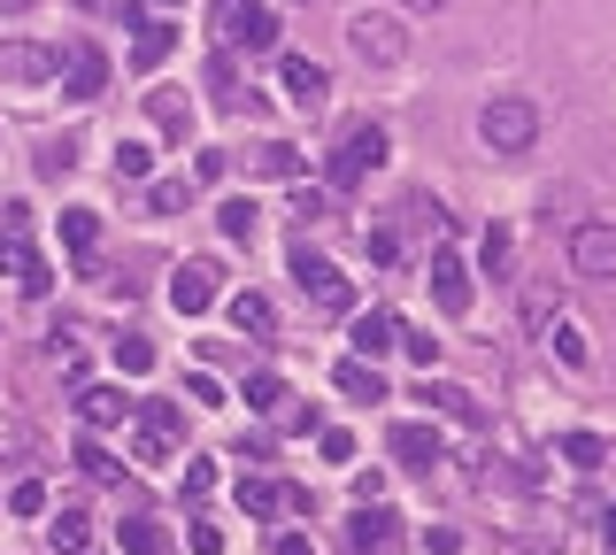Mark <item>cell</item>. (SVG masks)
I'll return each instance as SVG.
<instances>
[{"instance_id": "b9f144b4", "label": "cell", "mask_w": 616, "mask_h": 555, "mask_svg": "<svg viewBox=\"0 0 616 555\" xmlns=\"http://www.w3.org/2000/svg\"><path fill=\"white\" fill-rule=\"evenodd\" d=\"M185 393H193V401H201V409H224V386H216V378H208V370H193V378H185Z\"/></svg>"}, {"instance_id": "d6986e66", "label": "cell", "mask_w": 616, "mask_h": 555, "mask_svg": "<svg viewBox=\"0 0 616 555\" xmlns=\"http://www.w3.org/2000/svg\"><path fill=\"white\" fill-rule=\"evenodd\" d=\"M232 325H239V340H270V332H278L270 294H232Z\"/></svg>"}, {"instance_id": "2e32d148", "label": "cell", "mask_w": 616, "mask_h": 555, "mask_svg": "<svg viewBox=\"0 0 616 555\" xmlns=\"http://www.w3.org/2000/svg\"><path fill=\"white\" fill-rule=\"evenodd\" d=\"M417 401H432L440 417H455V424H485V409H478V393L470 386H448V378H424V393Z\"/></svg>"}, {"instance_id": "4fadbf2b", "label": "cell", "mask_w": 616, "mask_h": 555, "mask_svg": "<svg viewBox=\"0 0 616 555\" xmlns=\"http://www.w3.org/2000/svg\"><path fill=\"white\" fill-rule=\"evenodd\" d=\"M54 70H62V54L31 47V39H8V47H0V85H47Z\"/></svg>"}, {"instance_id": "f35d334b", "label": "cell", "mask_w": 616, "mask_h": 555, "mask_svg": "<svg viewBox=\"0 0 616 555\" xmlns=\"http://www.w3.org/2000/svg\"><path fill=\"white\" fill-rule=\"evenodd\" d=\"M132 455H140V463H147V471H162V463H170V440H162V432H147V424H140V432H132Z\"/></svg>"}, {"instance_id": "484cf974", "label": "cell", "mask_w": 616, "mask_h": 555, "mask_svg": "<svg viewBox=\"0 0 616 555\" xmlns=\"http://www.w3.org/2000/svg\"><path fill=\"white\" fill-rule=\"evenodd\" d=\"M247 163H255V178H301V147H286V140H263Z\"/></svg>"}, {"instance_id": "5bb4252c", "label": "cell", "mask_w": 616, "mask_h": 555, "mask_svg": "<svg viewBox=\"0 0 616 555\" xmlns=\"http://www.w3.org/2000/svg\"><path fill=\"white\" fill-rule=\"evenodd\" d=\"M432 301H440V317H462V309H470V270H462L455 247L432 255Z\"/></svg>"}, {"instance_id": "4316f807", "label": "cell", "mask_w": 616, "mask_h": 555, "mask_svg": "<svg viewBox=\"0 0 616 555\" xmlns=\"http://www.w3.org/2000/svg\"><path fill=\"white\" fill-rule=\"evenodd\" d=\"M555 309H563V286L532 278V286H524V325H532V332H547V325H555Z\"/></svg>"}, {"instance_id": "d590c367", "label": "cell", "mask_w": 616, "mask_h": 555, "mask_svg": "<svg viewBox=\"0 0 616 555\" xmlns=\"http://www.w3.org/2000/svg\"><path fill=\"white\" fill-rule=\"evenodd\" d=\"M140 424L162 432V440H177V432H185V409H177V401H147V409H140Z\"/></svg>"}, {"instance_id": "603a6c76", "label": "cell", "mask_w": 616, "mask_h": 555, "mask_svg": "<svg viewBox=\"0 0 616 555\" xmlns=\"http://www.w3.org/2000/svg\"><path fill=\"white\" fill-rule=\"evenodd\" d=\"M331 386H339L347 401H386V378H378V363H355V356L331 370Z\"/></svg>"}, {"instance_id": "ab89813d", "label": "cell", "mask_w": 616, "mask_h": 555, "mask_svg": "<svg viewBox=\"0 0 616 555\" xmlns=\"http://www.w3.org/2000/svg\"><path fill=\"white\" fill-rule=\"evenodd\" d=\"M70 171H78V147H70V140H54V147L39 155V178H70Z\"/></svg>"}, {"instance_id": "f6af8a7d", "label": "cell", "mask_w": 616, "mask_h": 555, "mask_svg": "<svg viewBox=\"0 0 616 555\" xmlns=\"http://www.w3.org/2000/svg\"><path fill=\"white\" fill-rule=\"evenodd\" d=\"M216 486V463H185V502H201Z\"/></svg>"}, {"instance_id": "ac0fdd59", "label": "cell", "mask_w": 616, "mask_h": 555, "mask_svg": "<svg viewBox=\"0 0 616 555\" xmlns=\"http://www.w3.org/2000/svg\"><path fill=\"white\" fill-rule=\"evenodd\" d=\"M62 247L85 263V278H93V247H101V216L93 208H62Z\"/></svg>"}, {"instance_id": "e0dca14e", "label": "cell", "mask_w": 616, "mask_h": 555, "mask_svg": "<svg viewBox=\"0 0 616 555\" xmlns=\"http://www.w3.org/2000/svg\"><path fill=\"white\" fill-rule=\"evenodd\" d=\"M85 541H93V517L62 502V510L47 517V548H54V555H85Z\"/></svg>"}, {"instance_id": "7402d4cb", "label": "cell", "mask_w": 616, "mask_h": 555, "mask_svg": "<svg viewBox=\"0 0 616 555\" xmlns=\"http://www.w3.org/2000/svg\"><path fill=\"white\" fill-rule=\"evenodd\" d=\"M393 455L417 463V471H432V463H440V432H432V424H393Z\"/></svg>"}, {"instance_id": "7a4b0ae2", "label": "cell", "mask_w": 616, "mask_h": 555, "mask_svg": "<svg viewBox=\"0 0 616 555\" xmlns=\"http://www.w3.org/2000/svg\"><path fill=\"white\" fill-rule=\"evenodd\" d=\"M393 155V140H386V124H347V140L331 147V163H324V178H331V193H355V185L370 178L378 163Z\"/></svg>"}, {"instance_id": "8992f818", "label": "cell", "mask_w": 616, "mask_h": 555, "mask_svg": "<svg viewBox=\"0 0 616 555\" xmlns=\"http://www.w3.org/2000/svg\"><path fill=\"white\" fill-rule=\"evenodd\" d=\"M216 294H224V270H216L208 255H193V263L170 270V309H177V317H208Z\"/></svg>"}, {"instance_id": "9a60e30c", "label": "cell", "mask_w": 616, "mask_h": 555, "mask_svg": "<svg viewBox=\"0 0 616 555\" xmlns=\"http://www.w3.org/2000/svg\"><path fill=\"white\" fill-rule=\"evenodd\" d=\"M239 510L247 517H286V510H308V494L278 486V479H239Z\"/></svg>"}, {"instance_id": "816d5d0a", "label": "cell", "mask_w": 616, "mask_h": 555, "mask_svg": "<svg viewBox=\"0 0 616 555\" xmlns=\"http://www.w3.org/2000/svg\"><path fill=\"white\" fill-rule=\"evenodd\" d=\"M401 8H417V16H440V8H448V0H401Z\"/></svg>"}, {"instance_id": "d4e9b609", "label": "cell", "mask_w": 616, "mask_h": 555, "mask_svg": "<svg viewBox=\"0 0 616 555\" xmlns=\"http://www.w3.org/2000/svg\"><path fill=\"white\" fill-rule=\"evenodd\" d=\"M170 47H177V23H147V31L132 39V70H162Z\"/></svg>"}, {"instance_id": "f546056e", "label": "cell", "mask_w": 616, "mask_h": 555, "mask_svg": "<svg viewBox=\"0 0 616 555\" xmlns=\"http://www.w3.org/2000/svg\"><path fill=\"white\" fill-rule=\"evenodd\" d=\"M147 109H154V124H162L170 140H185V124H193V109H185V101H177L170 85H154V93H147Z\"/></svg>"}, {"instance_id": "52a82bcc", "label": "cell", "mask_w": 616, "mask_h": 555, "mask_svg": "<svg viewBox=\"0 0 616 555\" xmlns=\"http://www.w3.org/2000/svg\"><path fill=\"white\" fill-rule=\"evenodd\" d=\"M294 286H301L316 309H339V317L355 309V286H347V278H339L324 255H308V247H294Z\"/></svg>"}, {"instance_id": "e575fe53", "label": "cell", "mask_w": 616, "mask_h": 555, "mask_svg": "<svg viewBox=\"0 0 616 555\" xmlns=\"http://www.w3.org/2000/svg\"><path fill=\"white\" fill-rule=\"evenodd\" d=\"M147 171H154L147 140H116V178H147Z\"/></svg>"}, {"instance_id": "74e56055", "label": "cell", "mask_w": 616, "mask_h": 555, "mask_svg": "<svg viewBox=\"0 0 616 555\" xmlns=\"http://www.w3.org/2000/svg\"><path fill=\"white\" fill-rule=\"evenodd\" d=\"M8 510H16V517H47V486H39V479H16V486H8Z\"/></svg>"}, {"instance_id": "ffe728a7", "label": "cell", "mask_w": 616, "mask_h": 555, "mask_svg": "<svg viewBox=\"0 0 616 555\" xmlns=\"http://www.w3.org/2000/svg\"><path fill=\"white\" fill-rule=\"evenodd\" d=\"M124 409H132V401H124V386H85V393H78V417H85L93 432L124 424Z\"/></svg>"}, {"instance_id": "8fae6325", "label": "cell", "mask_w": 616, "mask_h": 555, "mask_svg": "<svg viewBox=\"0 0 616 555\" xmlns=\"http://www.w3.org/2000/svg\"><path fill=\"white\" fill-rule=\"evenodd\" d=\"M347 348H355V363L393 356V348H401V317H393V309H362V317L347 325Z\"/></svg>"}, {"instance_id": "f5cc1de1", "label": "cell", "mask_w": 616, "mask_h": 555, "mask_svg": "<svg viewBox=\"0 0 616 555\" xmlns=\"http://www.w3.org/2000/svg\"><path fill=\"white\" fill-rule=\"evenodd\" d=\"M16 8H31V0H0V16H16Z\"/></svg>"}, {"instance_id": "cb8c5ba5", "label": "cell", "mask_w": 616, "mask_h": 555, "mask_svg": "<svg viewBox=\"0 0 616 555\" xmlns=\"http://www.w3.org/2000/svg\"><path fill=\"white\" fill-rule=\"evenodd\" d=\"M555 455H563L571 471H602V463H609V440H602V432H563Z\"/></svg>"}, {"instance_id": "ee69618b", "label": "cell", "mask_w": 616, "mask_h": 555, "mask_svg": "<svg viewBox=\"0 0 616 555\" xmlns=\"http://www.w3.org/2000/svg\"><path fill=\"white\" fill-rule=\"evenodd\" d=\"M185 541H193V555H224V525H185Z\"/></svg>"}, {"instance_id": "277c9868", "label": "cell", "mask_w": 616, "mask_h": 555, "mask_svg": "<svg viewBox=\"0 0 616 555\" xmlns=\"http://www.w3.org/2000/svg\"><path fill=\"white\" fill-rule=\"evenodd\" d=\"M0 278H23L31 294H47L54 286V270L31 255V208L16 201V208H0Z\"/></svg>"}, {"instance_id": "db71d44e", "label": "cell", "mask_w": 616, "mask_h": 555, "mask_svg": "<svg viewBox=\"0 0 616 555\" xmlns=\"http://www.w3.org/2000/svg\"><path fill=\"white\" fill-rule=\"evenodd\" d=\"M162 8H177V0H162Z\"/></svg>"}, {"instance_id": "7c38bea8", "label": "cell", "mask_w": 616, "mask_h": 555, "mask_svg": "<svg viewBox=\"0 0 616 555\" xmlns=\"http://www.w3.org/2000/svg\"><path fill=\"white\" fill-rule=\"evenodd\" d=\"M278 78H286V101L308 109V116L331 101V70H324V62H308V54H286V62H278Z\"/></svg>"}, {"instance_id": "6da1fadb", "label": "cell", "mask_w": 616, "mask_h": 555, "mask_svg": "<svg viewBox=\"0 0 616 555\" xmlns=\"http://www.w3.org/2000/svg\"><path fill=\"white\" fill-rule=\"evenodd\" d=\"M347 54H355L362 70H393V62L409 54V23L386 16V8H362V16H347Z\"/></svg>"}, {"instance_id": "bcb514c9", "label": "cell", "mask_w": 616, "mask_h": 555, "mask_svg": "<svg viewBox=\"0 0 616 555\" xmlns=\"http://www.w3.org/2000/svg\"><path fill=\"white\" fill-rule=\"evenodd\" d=\"M424 548H432V555H462V533H455V525H432Z\"/></svg>"}, {"instance_id": "f1b7e54d", "label": "cell", "mask_w": 616, "mask_h": 555, "mask_svg": "<svg viewBox=\"0 0 616 555\" xmlns=\"http://www.w3.org/2000/svg\"><path fill=\"white\" fill-rule=\"evenodd\" d=\"M540 340H547V348H555V356H563L571 370H586V363H594V348H586V332H578V325H563V317H555V325H547Z\"/></svg>"}, {"instance_id": "1f68e13d", "label": "cell", "mask_w": 616, "mask_h": 555, "mask_svg": "<svg viewBox=\"0 0 616 555\" xmlns=\"http://www.w3.org/2000/svg\"><path fill=\"white\" fill-rule=\"evenodd\" d=\"M147 208H154V216H177V208H193V178H154V185H147Z\"/></svg>"}, {"instance_id": "60d3db41", "label": "cell", "mask_w": 616, "mask_h": 555, "mask_svg": "<svg viewBox=\"0 0 616 555\" xmlns=\"http://www.w3.org/2000/svg\"><path fill=\"white\" fill-rule=\"evenodd\" d=\"M401 348H409V363L432 378V363H440V340H432V332H401Z\"/></svg>"}, {"instance_id": "5b68a950", "label": "cell", "mask_w": 616, "mask_h": 555, "mask_svg": "<svg viewBox=\"0 0 616 555\" xmlns=\"http://www.w3.org/2000/svg\"><path fill=\"white\" fill-rule=\"evenodd\" d=\"M216 39L224 47H247V54H270L278 47V16L263 0H216Z\"/></svg>"}, {"instance_id": "836d02e7", "label": "cell", "mask_w": 616, "mask_h": 555, "mask_svg": "<svg viewBox=\"0 0 616 555\" xmlns=\"http://www.w3.org/2000/svg\"><path fill=\"white\" fill-rule=\"evenodd\" d=\"M78 471H85V479H101V486H109V479H116V471H124V463H116V455H109V448H101V440H78Z\"/></svg>"}, {"instance_id": "c3c4849f", "label": "cell", "mask_w": 616, "mask_h": 555, "mask_svg": "<svg viewBox=\"0 0 616 555\" xmlns=\"http://www.w3.org/2000/svg\"><path fill=\"white\" fill-rule=\"evenodd\" d=\"M324 208H331L324 193H308V185H294V216H324Z\"/></svg>"}, {"instance_id": "ba28073f", "label": "cell", "mask_w": 616, "mask_h": 555, "mask_svg": "<svg viewBox=\"0 0 616 555\" xmlns=\"http://www.w3.org/2000/svg\"><path fill=\"white\" fill-rule=\"evenodd\" d=\"M54 78H62V93H70V101H101V93H109V54H101L93 39H78V47L62 54V70H54Z\"/></svg>"}, {"instance_id": "7dc6e473", "label": "cell", "mask_w": 616, "mask_h": 555, "mask_svg": "<svg viewBox=\"0 0 616 555\" xmlns=\"http://www.w3.org/2000/svg\"><path fill=\"white\" fill-rule=\"evenodd\" d=\"M224 178V155H216V147H208V155H201V163H193V185H216Z\"/></svg>"}, {"instance_id": "44dd1931", "label": "cell", "mask_w": 616, "mask_h": 555, "mask_svg": "<svg viewBox=\"0 0 616 555\" xmlns=\"http://www.w3.org/2000/svg\"><path fill=\"white\" fill-rule=\"evenodd\" d=\"M116 548L124 555H177V541H170L154 517H124V525H116Z\"/></svg>"}, {"instance_id": "9c48e42d", "label": "cell", "mask_w": 616, "mask_h": 555, "mask_svg": "<svg viewBox=\"0 0 616 555\" xmlns=\"http://www.w3.org/2000/svg\"><path fill=\"white\" fill-rule=\"evenodd\" d=\"M347 548L355 555H393L401 548V517H393L386 502H362V510L347 517Z\"/></svg>"}, {"instance_id": "83f0119b", "label": "cell", "mask_w": 616, "mask_h": 555, "mask_svg": "<svg viewBox=\"0 0 616 555\" xmlns=\"http://www.w3.org/2000/svg\"><path fill=\"white\" fill-rule=\"evenodd\" d=\"M286 401H294V393H286L278 370H255V378H247V409H255V417H278Z\"/></svg>"}, {"instance_id": "7bdbcfd3", "label": "cell", "mask_w": 616, "mask_h": 555, "mask_svg": "<svg viewBox=\"0 0 616 555\" xmlns=\"http://www.w3.org/2000/svg\"><path fill=\"white\" fill-rule=\"evenodd\" d=\"M316 448H324V463H347V455H355V432L331 424V432H316Z\"/></svg>"}, {"instance_id": "8d00e7d4", "label": "cell", "mask_w": 616, "mask_h": 555, "mask_svg": "<svg viewBox=\"0 0 616 555\" xmlns=\"http://www.w3.org/2000/svg\"><path fill=\"white\" fill-rule=\"evenodd\" d=\"M216 224H224V239H255V201H224Z\"/></svg>"}, {"instance_id": "f907efd6", "label": "cell", "mask_w": 616, "mask_h": 555, "mask_svg": "<svg viewBox=\"0 0 616 555\" xmlns=\"http://www.w3.org/2000/svg\"><path fill=\"white\" fill-rule=\"evenodd\" d=\"M602 548L616 555V510H609V517H602Z\"/></svg>"}, {"instance_id": "681fc988", "label": "cell", "mask_w": 616, "mask_h": 555, "mask_svg": "<svg viewBox=\"0 0 616 555\" xmlns=\"http://www.w3.org/2000/svg\"><path fill=\"white\" fill-rule=\"evenodd\" d=\"M278 555H316V541L308 533H278Z\"/></svg>"}, {"instance_id": "4dcf8cb0", "label": "cell", "mask_w": 616, "mask_h": 555, "mask_svg": "<svg viewBox=\"0 0 616 555\" xmlns=\"http://www.w3.org/2000/svg\"><path fill=\"white\" fill-rule=\"evenodd\" d=\"M478 263H485V278H509V270H516V239L493 224V232H485V247H478Z\"/></svg>"}, {"instance_id": "d6a6232c", "label": "cell", "mask_w": 616, "mask_h": 555, "mask_svg": "<svg viewBox=\"0 0 616 555\" xmlns=\"http://www.w3.org/2000/svg\"><path fill=\"white\" fill-rule=\"evenodd\" d=\"M116 370H124V378H147V370H154V340L124 332V340H116Z\"/></svg>"}, {"instance_id": "30bf717a", "label": "cell", "mask_w": 616, "mask_h": 555, "mask_svg": "<svg viewBox=\"0 0 616 555\" xmlns=\"http://www.w3.org/2000/svg\"><path fill=\"white\" fill-rule=\"evenodd\" d=\"M571 270H578V278H616V224L594 216V224L571 232Z\"/></svg>"}, {"instance_id": "3957f363", "label": "cell", "mask_w": 616, "mask_h": 555, "mask_svg": "<svg viewBox=\"0 0 616 555\" xmlns=\"http://www.w3.org/2000/svg\"><path fill=\"white\" fill-rule=\"evenodd\" d=\"M478 140H485L493 155H524V147L540 140V109H532V101H516V93H501V101H485V109H478Z\"/></svg>"}]
</instances>
